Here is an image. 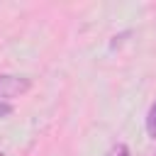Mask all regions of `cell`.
<instances>
[{"mask_svg":"<svg viewBox=\"0 0 156 156\" xmlns=\"http://www.w3.org/2000/svg\"><path fill=\"white\" fill-rule=\"evenodd\" d=\"M32 88V80L24 76H10V73H0V100H12L24 95Z\"/></svg>","mask_w":156,"mask_h":156,"instance_id":"cell-1","label":"cell"},{"mask_svg":"<svg viewBox=\"0 0 156 156\" xmlns=\"http://www.w3.org/2000/svg\"><path fill=\"white\" fill-rule=\"evenodd\" d=\"M146 132H149V136L156 139V102L151 105V110L146 115Z\"/></svg>","mask_w":156,"mask_h":156,"instance_id":"cell-2","label":"cell"},{"mask_svg":"<svg viewBox=\"0 0 156 156\" xmlns=\"http://www.w3.org/2000/svg\"><path fill=\"white\" fill-rule=\"evenodd\" d=\"M105 156H129V146H127V144H122V141H117V144H115Z\"/></svg>","mask_w":156,"mask_h":156,"instance_id":"cell-3","label":"cell"},{"mask_svg":"<svg viewBox=\"0 0 156 156\" xmlns=\"http://www.w3.org/2000/svg\"><path fill=\"white\" fill-rule=\"evenodd\" d=\"M7 115H12V105H10V102H5V100H0V119H2V117H7Z\"/></svg>","mask_w":156,"mask_h":156,"instance_id":"cell-4","label":"cell"}]
</instances>
